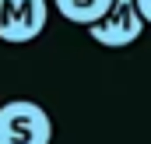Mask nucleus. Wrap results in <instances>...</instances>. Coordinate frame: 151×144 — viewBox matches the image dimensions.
Masks as SVG:
<instances>
[{"label":"nucleus","instance_id":"obj_5","mask_svg":"<svg viewBox=\"0 0 151 144\" xmlns=\"http://www.w3.org/2000/svg\"><path fill=\"white\" fill-rule=\"evenodd\" d=\"M137 7H141V14H144V21L151 25V0H137Z\"/></svg>","mask_w":151,"mask_h":144},{"label":"nucleus","instance_id":"obj_1","mask_svg":"<svg viewBox=\"0 0 151 144\" xmlns=\"http://www.w3.org/2000/svg\"><path fill=\"white\" fill-rule=\"evenodd\" d=\"M49 137L53 120L39 102L14 99L0 106V144H49Z\"/></svg>","mask_w":151,"mask_h":144},{"label":"nucleus","instance_id":"obj_2","mask_svg":"<svg viewBox=\"0 0 151 144\" xmlns=\"http://www.w3.org/2000/svg\"><path fill=\"white\" fill-rule=\"evenodd\" d=\"M49 7L46 0H0V39L28 42L46 28Z\"/></svg>","mask_w":151,"mask_h":144},{"label":"nucleus","instance_id":"obj_3","mask_svg":"<svg viewBox=\"0 0 151 144\" xmlns=\"http://www.w3.org/2000/svg\"><path fill=\"white\" fill-rule=\"evenodd\" d=\"M95 42H102V46H130L134 39L144 32V14H141V7H137V0H116V7L99 21V25H91L88 28Z\"/></svg>","mask_w":151,"mask_h":144},{"label":"nucleus","instance_id":"obj_4","mask_svg":"<svg viewBox=\"0 0 151 144\" xmlns=\"http://www.w3.org/2000/svg\"><path fill=\"white\" fill-rule=\"evenodd\" d=\"M116 7V0H56V11L67 18V21H74V25H99L109 11Z\"/></svg>","mask_w":151,"mask_h":144}]
</instances>
